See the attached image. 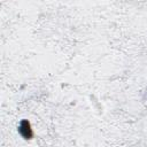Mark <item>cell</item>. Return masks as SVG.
I'll use <instances>...</instances> for the list:
<instances>
[{
    "label": "cell",
    "instance_id": "obj_1",
    "mask_svg": "<svg viewBox=\"0 0 147 147\" xmlns=\"http://www.w3.org/2000/svg\"><path fill=\"white\" fill-rule=\"evenodd\" d=\"M18 132L24 138V139H31L32 136H33V132H32V129H31V125L28 121L23 119L20 125H18Z\"/></svg>",
    "mask_w": 147,
    "mask_h": 147
}]
</instances>
